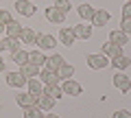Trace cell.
Listing matches in <instances>:
<instances>
[{
	"mask_svg": "<svg viewBox=\"0 0 131 118\" xmlns=\"http://www.w3.org/2000/svg\"><path fill=\"white\" fill-rule=\"evenodd\" d=\"M88 66L92 70H103V68L109 66V59L103 55V52H96V55H88Z\"/></svg>",
	"mask_w": 131,
	"mask_h": 118,
	"instance_id": "6da1fadb",
	"label": "cell"
},
{
	"mask_svg": "<svg viewBox=\"0 0 131 118\" xmlns=\"http://www.w3.org/2000/svg\"><path fill=\"white\" fill-rule=\"evenodd\" d=\"M15 9H18V13L24 15V18H33L35 11H37V7L33 5L31 0H18V2H15Z\"/></svg>",
	"mask_w": 131,
	"mask_h": 118,
	"instance_id": "7a4b0ae2",
	"label": "cell"
},
{
	"mask_svg": "<svg viewBox=\"0 0 131 118\" xmlns=\"http://www.w3.org/2000/svg\"><path fill=\"white\" fill-rule=\"evenodd\" d=\"M37 79L42 81L44 85H59V83H61V77L57 74L55 70H48V68L39 72V77H37Z\"/></svg>",
	"mask_w": 131,
	"mask_h": 118,
	"instance_id": "3957f363",
	"label": "cell"
},
{
	"mask_svg": "<svg viewBox=\"0 0 131 118\" xmlns=\"http://www.w3.org/2000/svg\"><path fill=\"white\" fill-rule=\"evenodd\" d=\"M61 90H63V94H70V96H79L81 92H83V88H81V83H77L74 79H66L63 83H61Z\"/></svg>",
	"mask_w": 131,
	"mask_h": 118,
	"instance_id": "277c9868",
	"label": "cell"
},
{
	"mask_svg": "<svg viewBox=\"0 0 131 118\" xmlns=\"http://www.w3.org/2000/svg\"><path fill=\"white\" fill-rule=\"evenodd\" d=\"M26 81L28 79L22 72H7V85H9V88H24Z\"/></svg>",
	"mask_w": 131,
	"mask_h": 118,
	"instance_id": "5b68a950",
	"label": "cell"
},
{
	"mask_svg": "<svg viewBox=\"0 0 131 118\" xmlns=\"http://www.w3.org/2000/svg\"><path fill=\"white\" fill-rule=\"evenodd\" d=\"M114 85H116L122 94H127V92L131 90V79L127 74H122V72H116V74H114Z\"/></svg>",
	"mask_w": 131,
	"mask_h": 118,
	"instance_id": "8992f818",
	"label": "cell"
},
{
	"mask_svg": "<svg viewBox=\"0 0 131 118\" xmlns=\"http://www.w3.org/2000/svg\"><path fill=\"white\" fill-rule=\"evenodd\" d=\"M20 37H0V50H9V52H15L20 50Z\"/></svg>",
	"mask_w": 131,
	"mask_h": 118,
	"instance_id": "52a82bcc",
	"label": "cell"
},
{
	"mask_svg": "<svg viewBox=\"0 0 131 118\" xmlns=\"http://www.w3.org/2000/svg\"><path fill=\"white\" fill-rule=\"evenodd\" d=\"M46 20L52 22V24H63L66 22V13L59 11L57 7H48V9H46Z\"/></svg>",
	"mask_w": 131,
	"mask_h": 118,
	"instance_id": "ba28073f",
	"label": "cell"
},
{
	"mask_svg": "<svg viewBox=\"0 0 131 118\" xmlns=\"http://www.w3.org/2000/svg\"><path fill=\"white\" fill-rule=\"evenodd\" d=\"M101 52H103L107 59H114V57H120V55H122V46H116L114 42H105Z\"/></svg>",
	"mask_w": 131,
	"mask_h": 118,
	"instance_id": "9c48e42d",
	"label": "cell"
},
{
	"mask_svg": "<svg viewBox=\"0 0 131 118\" xmlns=\"http://www.w3.org/2000/svg\"><path fill=\"white\" fill-rule=\"evenodd\" d=\"M20 72H22L26 79H37L39 77V72H42V68L39 66H35V63H31V61H26L24 66H20Z\"/></svg>",
	"mask_w": 131,
	"mask_h": 118,
	"instance_id": "30bf717a",
	"label": "cell"
},
{
	"mask_svg": "<svg viewBox=\"0 0 131 118\" xmlns=\"http://www.w3.org/2000/svg\"><path fill=\"white\" fill-rule=\"evenodd\" d=\"M109 18H112V13L105 9H96L94 11V18H92V24L94 26H105V24L109 22Z\"/></svg>",
	"mask_w": 131,
	"mask_h": 118,
	"instance_id": "8fae6325",
	"label": "cell"
},
{
	"mask_svg": "<svg viewBox=\"0 0 131 118\" xmlns=\"http://www.w3.org/2000/svg\"><path fill=\"white\" fill-rule=\"evenodd\" d=\"M37 44H39V48H44V50H52V48L57 46V39L52 37V35H48V33H39Z\"/></svg>",
	"mask_w": 131,
	"mask_h": 118,
	"instance_id": "7c38bea8",
	"label": "cell"
},
{
	"mask_svg": "<svg viewBox=\"0 0 131 118\" xmlns=\"http://www.w3.org/2000/svg\"><path fill=\"white\" fill-rule=\"evenodd\" d=\"M35 105H37L39 109H44V112H52V107H55V99H50V96H46V94H39L37 99H35Z\"/></svg>",
	"mask_w": 131,
	"mask_h": 118,
	"instance_id": "4fadbf2b",
	"label": "cell"
},
{
	"mask_svg": "<svg viewBox=\"0 0 131 118\" xmlns=\"http://www.w3.org/2000/svg\"><path fill=\"white\" fill-rule=\"evenodd\" d=\"M63 57H61V55H57V52H52V55L50 57H46V68H48V70H59V68L61 66H63Z\"/></svg>",
	"mask_w": 131,
	"mask_h": 118,
	"instance_id": "5bb4252c",
	"label": "cell"
},
{
	"mask_svg": "<svg viewBox=\"0 0 131 118\" xmlns=\"http://www.w3.org/2000/svg\"><path fill=\"white\" fill-rule=\"evenodd\" d=\"M72 31H74V37H81V39L92 37V24H77Z\"/></svg>",
	"mask_w": 131,
	"mask_h": 118,
	"instance_id": "9a60e30c",
	"label": "cell"
},
{
	"mask_svg": "<svg viewBox=\"0 0 131 118\" xmlns=\"http://www.w3.org/2000/svg\"><path fill=\"white\" fill-rule=\"evenodd\" d=\"M22 24L15 22V20H11L9 24H5V31H7V37H20L22 35Z\"/></svg>",
	"mask_w": 131,
	"mask_h": 118,
	"instance_id": "2e32d148",
	"label": "cell"
},
{
	"mask_svg": "<svg viewBox=\"0 0 131 118\" xmlns=\"http://www.w3.org/2000/svg\"><path fill=\"white\" fill-rule=\"evenodd\" d=\"M109 63H112V66L116 68L118 72H122V70H127V68L131 66V59H129V57H125V55H120V57H114V59H109Z\"/></svg>",
	"mask_w": 131,
	"mask_h": 118,
	"instance_id": "e0dca14e",
	"label": "cell"
},
{
	"mask_svg": "<svg viewBox=\"0 0 131 118\" xmlns=\"http://www.w3.org/2000/svg\"><path fill=\"white\" fill-rule=\"evenodd\" d=\"M35 99L37 96H33L31 92H26V94H15V103L20 105V107H31V105H35Z\"/></svg>",
	"mask_w": 131,
	"mask_h": 118,
	"instance_id": "ac0fdd59",
	"label": "cell"
},
{
	"mask_svg": "<svg viewBox=\"0 0 131 118\" xmlns=\"http://www.w3.org/2000/svg\"><path fill=\"white\" fill-rule=\"evenodd\" d=\"M59 39H61V44H66V46H72V44H74V31H72V28H68V26H63L59 31Z\"/></svg>",
	"mask_w": 131,
	"mask_h": 118,
	"instance_id": "d6986e66",
	"label": "cell"
},
{
	"mask_svg": "<svg viewBox=\"0 0 131 118\" xmlns=\"http://www.w3.org/2000/svg\"><path fill=\"white\" fill-rule=\"evenodd\" d=\"M39 33H35L33 28H22V35H20V42L22 44H37Z\"/></svg>",
	"mask_w": 131,
	"mask_h": 118,
	"instance_id": "ffe728a7",
	"label": "cell"
},
{
	"mask_svg": "<svg viewBox=\"0 0 131 118\" xmlns=\"http://www.w3.org/2000/svg\"><path fill=\"white\" fill-rule=\"evenodd\" d=\"M109 42H114L116 46H125V44L129 42V35L122 33L120 28H118V31H112V33H109Z\"/></svg>",
	"mask_w": 131,
	"mask_h": 118,
	"instance_id": "44dd1931",
	"label": "cell"
},
{
	"mask_svg": "<svg viewBox=\"0 0 131 118\" xmlns=\"http://www.w3.org/2000/svg\"><path fill=\"white\" fill-rule=\"evenodd\" d=\"M26 85H28V92H31L33 96L44 94V83H42L39 79H28V81H26Z\"/></svg>",
	"mask_w": 131,
	"mask_h": 118,
	"instance_id": "7402d4cb",
	"label": "cell"
},
{
	"mask_svg": "<svg viewBox=\"0 0 131 118\" xmlns=\"http://www.w3.org/2000/svg\"><path fill=\"white\" fill-rule=\"evenodd\" d=\"M44 94L55 99V101H59L63 96V90H61V85H44Z\"/></svg>",
	"mask_w": 131,
	"mask_h": 118,
	"instance_id": "603a6c76",
	"label": "cell"
},
{
	"mask_svg": "<svg viewBox=\"0 0 131 118\" xmlns=\"http://www.w3.org/2000/svg\"><path fill=\"white\" fill-rule=\"evenodd\" d=\"M94 7L92 5H81L79 7V15H81V20H85V22H92V18H94Z\"/></svg>",
	"mask_w": 131,
	"mask_h": 118,
	"instance_id": "cb8c5ba5",
	"label": "cell"
},
{
	"mask_svg": "<svg viewBox=\"0 0 131 118\" xmlns=\"http://www.w3.org/2000/svg\"><path fill=\"white\" fill-rule=\"evenodd\" d=\"M28 61L42 68V66H46V57H44L39 50H33V52H28Z\"/></svg>",
	"mask_w": 131,
	"mask_h": 118,
	"instance_id": "d4e9b609",
	"label": "cell"
},
{
	"mask_svg": "<svg viewBox=\"0 0 131 118\" xmlns=\"http://www.w3.org/2000/svg\"><path fill=\"white\" fill-rule=\"evenodd\" d=\"M24 118H44V109H39L37 105H31L24 109Z\"/></svg>",
	"mask_w": 131,
	"mask_h": 118,
	"instance_id": "484cf974",
	"label": "cell"
},
{
	"mask_svg": "<svg viewBox=\"0 0 131 118\" xmlns=\"http://www.w3.org/2000/svg\"><path fill=\"white\" fill-rule=\"evenodd\" d=\"M57 74L61 77V81H66V79H72V74H74V68L70 66V63H63V66L57 70Z\"/></svg>",
	"mask_w": 131,
	"mask_h": 118,
	"instance_id": "4316f807",
	"label": "cell"
},
{
	"mask_svg": "<svg viewBox=\"0 0 131 118\" xmlns=\"http://www.w3.org/2000/svg\"><path fill=\"white\" fill-rule=\"evenodd\" d=\"M11 59H13V61L18 63V66H24V63L28 61V52H24L22 48H20V50H15V52H11Z\"/></svg>",
	"mask_w": 131,
	"mask_h": 118,
	"instance_id": "83f0119b",
	"label": "cell"
},
{
	"mask_svg": "<svg viewBox=\"0 0 131 118\" xmlns=\"http://www.w3.org/2000/svg\"><path fill=\"white\" fill-rule=\"evenodd\" d=\"M52 7H57L59 11L68 13V11H70V0H52Z\"/></svg>",
	"mask_w": 131,
	"mask_h": 118,
	"instance_id": "f1b7e54d",
	"label": "cell"
},
{
	"mask_svg": "<svg viewBox=\"0 0 131 118\" xmlns=\"http://www.w3.org/2000/svg\"><path fill=\"white\" fill-rule=\"evenodd\" d=\"M11 20H13V18H11L9 11H7V9H0V24H2V26H5V24H9Z\"/></svg>",
	"mask_w": 131,
	"mask_h": 118,
	"instance_id": "f546056e",
	"label": "cell"
},
{
	"mask_svg": "<svg viewBox=\"0 0 131 118\" xmlns=\"http://www.w3.org/2000/svg\"><path fill=\"white\" fill-rule=\"evenodd\" d=\"M120 31H122V33H127V35H131V18H122Z\"/></svg>",
	"mask_w": 131,
	"mask_h": 118,
	"instance_id": "4dcf8cb0",
	"label": "cell"
},
{
	"mask_svg": "<svg viewBox=\"0 0 131 118\" xmlns=\"http://www.w3.org/2000/svg\"><path fill=\"white\" fill-rule=\"evenodd\" d=\"M114 118H131V112H127V109H118V112H114Z\"/></svg>",
	"mask_w": 131,
	"mask_h": 118,
	"instance_id": "1f68e13d",
	"label": "cell"
},
{
	"mask_svg": "<svg viewBox=\"0 0 131 118\" xmlns=\"http://www.w3.org/2000/svg\"><path fill=\"white\" fill-rule=\"evenodd\" d=\"M122 18H131V2H125V7H122Z\"/></svg>",
	"mask_w": 131,
	"mask_h": 118,
	"instance_id": "d6a6232c",
	"label": "cell"
},
{
	"mask_svg": "<svg viewBox=\"0 0 131 118\" xmlns=\"http://www.w3.org/2000/svg\"><path fill=\"white\" fill-rule=\"evenodd\" d=\"M44 118H59L57 114H52V112H48V114H44Z\"/></svg>",
	"mask_w": 131,
	"mask_h": 118,
	"instance_id": "836d02e7",
	"label": "cell"
},
{
	"mask_svg": "<svg viewBox=\"0 0 131 118\" xmlns=\"http://www.w3.org/2000/svg\"><path fill=\"white\" fill-rule=\"evenodd\" d=\"M0 72H5V59H0Z\"/></svg>",
	"mask_w": 131,
	"mask_h": 118,
	"instance_id": "e575fe53",
	"label": "cell"
},
{
	"mask_svg": "<svg viewBox=\"0 0 131 118\" xmlns=\"http://www.w3.org/2000/svg\"><path fill=\"white\" fill-rule=\"evenodd\" d=\"M2 28H5V26H2V24H0V33H2Z\"/></svg>",
	"mask_w": 131,
	"mask_h": 118,
	"instance_id": "d590c367",
	"label": "cell"
},
{
	"mask_svg": "<svg viewBox=\"0 0 131 118\" xmlns=\"http://www.w3.org/2000/svg\"><path fill=\"white\" fill-rule=\"evenodd\" d=\"M127 2H131V0H127Z\"/></svg>",
	"mask_w": 131,
	"mask_h": 118,
	"instance_id": "8d00e7d4",
	"label": "cell"
},
{
	"mask_svg": "<svg viewBox=\"0 0 131 118\" xmlns=\"http://www.w3.org/2000/svg\"><path fill=\"white\" fill-rule=\"evenodd\" d=\"M31 2H33V0H31Z\"/></svg>",
	"mask_w": 131,
	"mask_h": 118,
	"instance_id": "74e56055",
	"label": "cell"
}]
</instances>
